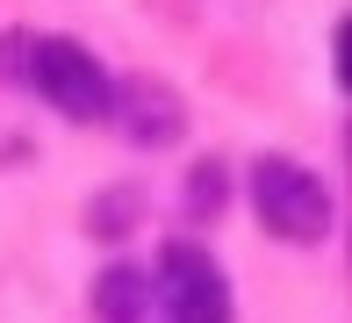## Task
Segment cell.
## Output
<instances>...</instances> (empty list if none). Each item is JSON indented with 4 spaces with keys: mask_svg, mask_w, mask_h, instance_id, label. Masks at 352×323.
<instances>
[{
    "mask_svg": "<svg viewBox=\"0 0 352 323\" xmlns=\"http://www.w3.org/2000/svg\"><path fill=\"white\" fill-rule=\"evenodd\" d=\"M245 187H252V216L274 237H287V245H316V237L331 230V187L316 180L309 166H295V158H280V151L252 158Z\"/></svg>",
    "mask_w": 352,
    "mask_h": 323,
    "instance_id": "obj_1",
    "label": "cell"
},
{
    "mask_svg": "<svg viewBox=\"0 0 352 323\" xmlns=\"http://www.w3.org/2000/svg\"><path fill=\"white\" fill-rule=\"evenodd\" d=\"M29 87L43 93V101L58 108L65 122H101L108 108V72H101V58L87 51V43H72V36H36L29 43Z\"/></svg>",
    "mask_w": 352,
    "mask_h": 323,
    "instance_id": "obj_2",
    "label": "cell"
},
{
    "mask_svg": "<svg viewBox=\"0 0 352 323\" xmlns=\"http://www.w3.org/2000/svg\"><path fill=\"white\" fill-rule=\"evenodd\" d=\"M151 295L166 302L173 323H230V280H223L216 252L195 245V237H173V245H158Z\"/></svg>",
    "mask_w": 352,
    "mask_h": 323,
    "instance_id": "obj_3",
    "label": "cell"
},
{
    "mask_svg": "<svg viewBox=\"0 0 352 323\" xmlns=\"http://www.w3.org/2000/svg\"><path fill=\"white\" fill-rule=\"evenodd\" d=\"M108 101H122V129H130V144H173L180 137V93L158 87V79H130L122 93H108Z\"/></svg>",
    "mask_w": 352,
    "mask_h": 323,
    "instance_id": "obj_4",
    "label": "cell"
},
{
    "mask_svg": "<svg viewBox=\"0 0 352 323\" xmlns=\"http://www.w3.org/2000/svg\"><path fill=\"white\" fill-rule=\"evenodd\" d=\"M94 316L101 323H144L151 316V273L144 266H108L94 280Z\"/></svg>",
    "mask_w": 352,
    "mask_h": 323,
    "instance_id": "obj_5",
    "label": "cell"
},
{
    "mask_svg": "<svg viewBox=\"0 0 352 323\" xmlns=\"http://www.w3.org/2000/svg\"><path fill=\"white\" fill-rule=\"evenodd\" d=\"M216 187H223V180H216V166H201V187H187V194H201V208H216Z\"/></svg>",
    "mask_w": 352,
    "mask_h": 323,
    "instance_id": "obj_6",
    "label": "cell"
}]
</instances>
